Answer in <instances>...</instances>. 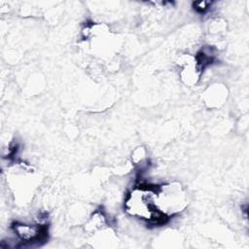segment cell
Segmentation results:
<instances>
[{"label":"cell","instance_id":"1","mask_svg":"<svg viewBox=\"0 0 249 249\" xmlns=\"http://www.w3.org/2000/svg\"><path fill=\"white\" fill-rule=\"evenodd\" d=\"M125 211L136 218L149 223L159 225L163 224L167 219L156 204L155 189L151 187H135L126 196L124 202Z\"/></svg>","mask_w":249,"mask_h":249},{"label":"cell","instance_id":"2","mask_svg":"<svg viewBox=\"0 0 249 249\" xmlns=\"http://www.w3.org/2000/svg\"><path fill=\"white\" fill-rule=\"evenodd\" d=\"M155 199L158 208L164 214L180 211L185 204V196L178 184H167L155 189Z\"/></svg>","mask_w":249,"mask_h":249},{"label":"cell","instance_id":"3","mask_svg":"<svg viewBox=\"0 0 249 249\" xmlns=\"http://www.w3.org/2000/svg\"><path fill=\"white\" fill-rule=\"evenodd\" d=\"M13 231L18 238L25 243H37L46 238L48 231L47 227L39 224H25V223H15Z\"/></svg>","mask_w":249,"mask_h":249},{"label":"cell","instance_id":"4","mask_svg":"<svg viewBox=\"0 0 249 249\" xmlns=\"http://www.w3.org/2000/svg\"><path fill=\"white\" fill-rule=\"evenodd\" d=\"M210 5H211V3H210V2L200 1V2H196V3L194 4V7H195V9H196L197 12L202 13V12L206 11V10L209 8V6H210Z\"/></svg>","mask_w":249,"mask_h":249}]
</instances>
